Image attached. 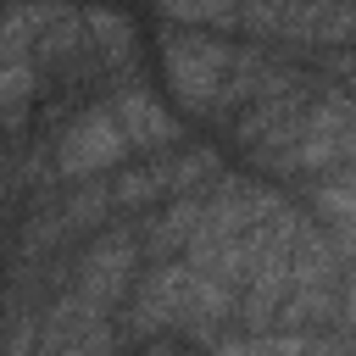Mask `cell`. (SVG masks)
<instances>
[{"label": "cell", "instance_id": "7a4b0ae2", "mask_svg": "<svg viewBox=\"0 0 356 356\" xmlns=\"http://www.w3.org/2000/svg\"><path fill=\"white\" fill-rule=\"evenodd\" d=\"M128 156V139L111 117V106H89V111H72L56 134V172L61 178H95L106 167H117Z\"/></svg>", "mask_w": 356, "mask_h": 356}, {"label": "cell", "instance_id": "ba28073f", "mask_svg": "<svg viewBox=\"0 0 356 356\" xmlns=\"http://www.w3.org/2000/svg\"><path fill=\"white\" fill-rule=\"evenodd\" d=\"M195 222H200V195H178L167 211L150 217L145 250H150L156 261H178V250H189V239H195Z\"/></svg>", "mask_w": 356, "mask_h": 356}, {"label": "cell", "instance_id": "5b68a950", "mask_svg": "<svg viewBox=\"0 0 356 356\" xmlns=\"http://www.w3.org/2000/svg\"><path fill=\"white\" fill-rule=\"evenodd\" d=\"M184 289H189V261H156L128 306V334H167L184 323Z\"/></svg>", "mask_w": 356, "mask_h": 356}, {"label": "cell", "instance_id": "3957f363", "mask_svg": "<svg viewBox=\"0 0 356 356\" xmlns=\"http://www.w3.org/2000/svg\"><path fill=\"white\" fill-rule=\"evenodd\" d=\"M217 167L211 150H178V156H156V161H139L128 167L117 184H111V200L117 206H150V200H178L195 189V178H206Z\"/></svg>", "mask_w": 356, "mask_h": 356}, {"label": "cell", "instance_id": "30bf717a", "mask_svg": "<svg viewBox=\"0 0 356 356\" xmlns=\"http://www.w3.org/2000/svg\"><path fill=\"white\" fill-rule=\"evenodd\" d=\"M217 356H306V334H217Z\"/></svg>", "mask_w": 356, "mask_h": 356}, {"label": "cell", "instance_id": "8992f818", "mask_svg": "<svg viewBox=\"0 0 356 356\" xmlns=\"http://www.w3.org/2000/svg\"><path fill=\"white\" fill-rule=\"evenodd\" d=\"M111 117H117V128H122V139H128V150H167L172 139H178V122H172V111L145 89V83H128V89H117V100H111Z\"/></svg>", "mask_w": 356, "mask_h": 356}, {"label": "cell", "instance_id": "9c48e42d", "mask_svg": "<svg viewBox=\"0 0 356 356\" xmlns=\"http://www.w3.org/2000/svg\"><path fill=\"white\" fill-rule=\"evenodd\" d=\"M44 11H50V6H11V11L0 17V61H33Z\"/></svg>", "mask_w": 356, "mask_h": 356}, {"label": "cell", "instance_id": "7c38bea8", "mask_svg": "<svg viewBox=\"0 0 356 356\" xmlns=\"http://www.w3.org/2000/svg\"><path fill=\"white\" fill-rule=\"evenodd\" d=\"M161 17L167 22H234L239 17V0H161Z\"/></svg>", "mask_w": 356, "mask_h": 356}, {"label": "cell", "instance_id": "277c9868", "mask_svg": "<svg viewBox=\"0 0 356 356\" xmlns=\"http://www.w3.org/2000/svg\"><path fill=\"white\" fill-rule=\"evenodd\" d=\"M134 261H139L134 234H100V239L83 250L78 284H72V289H78L95 312H106V306H117V300L134 289Z\"/></svg>", "mask_w": 356, "mask_h": 356}, {"label": "cell", "instance_id": "6da1fadb", "mask_svg": "<svg viewBox=\"0 0 356 356\" xmlns=\"http://www.w3.org/2000/svg\"><path fill=\"white\" fill-rule=\"evenodd\" d=\"M228 67H234V44H222L217 33H195V28H172V22L161 28V72H167L178 106L217 111Z\"/></svg>", "mask_w": 356, "mask_h": 356}, {"label": "cell", "instance_id": "8fae6325", "mask_svg": "<svg viewBox=\"0 0 356 356\" xmlns=\"http://www.w3.org/2000/svg\"><path fill=\"white\" fill-rule=\"evenodd\" d=\"M33 83H39V67L33 61H0V117L17 122L22 106L33 100Z\"/></svg>", "mask_w": 356, "mask_h": 356}, {"label": "cell", "instance_id": "52a82bcc", "mask_svg": "<svg viewBox=\"0 0 356 356\" xmlns=\"http://www.w3.org/2000/svg\"><path fill=\"white\" fill-rule=\"evenodd\" d=\"M83 61L100 72L134 67V22L111 6H89L83 11Z\"/></svg>", "mask_w": 356, "mask_h": 356}, {"label": "cell", "instance_id": "4fadbf2b", "mask_svg": "<svg viewBox=\"0 0 356 356\" xmlns=\"http://www.w3.org/2000/svg\"><path fill=\"white\" fill-rule=\"evenodd\" d=\"M100 211H106V189H78L56 217H61V234H67V228H95Z\"/></svg>", "mask_w": 356, "mask_h": 356}]
</instances>
